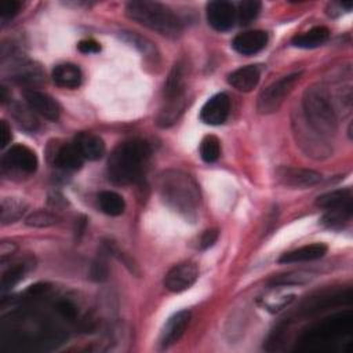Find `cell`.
Segmentation results:
<instances>
[{"instance_id": "d590c367", "label": "cell", "mask_w": 353, "mask_h": 353, "mask_svg": "<svg viewBox=\"0 0 353 353\" xmlns=\"http://www.w3.org/2000/svg\"><path fill=\"white\" fill-rule=\"evenodd\" d=\"M21 8V3L17 0H3L0 4V15L3 21L11 19L14 15L18 14Z\"/></svg>"}, {"instance_id": "e575fe53", "label": "cell", "mask_w": 353, "mask_h": 353, "mask_svg": "<svg viewBox=\"0 0 353 353\" xmlns=\"http://www.w3.org/2000/svg\"><path fill=\"white\" fill-rule=\"evenodd\" d=\"M109 274V269L105 263V261L102 258L97 259L92 265H91V270H90V277L95 281H105L108 279Z\"/></svg>"}, {"instance_id": "2e32d148", "label": "cell", "mask_w": 353, "mask_h": 353, "mask_svg": "<svg viewBox=\"0 0 353 353\" xmlns=\"http://www.w3.org/2000/svg\"><path fill=\"white\" fill-rule=\"evenodd\" d=\"M261 77V68L258 65H247L233 70L228 76V83L241 92L252 91Z\"/></svg>"}, {"instance_id": "4dcf8cb0", "label": "cell", "mask_w": 353, "mask_h": 353, "mask_svg": "<svg viewBox=\"0 0 353 353\" xmlns=\"http://www.w3.org/2000/svg\"><path fill=\"white\" fill-rule=\"evenodd\" d=\"M200 156L205 163H214L221 156V142L215 135H205L200 143Z\"/></svg>"}, {"instance_id": "6da1fadb", "label": "cell", "mask_w": 353, "mask_h": 353, "mask_svg": "<svg viewBox=\"0 0 353 353\" xmlns=\"http://www.w3.org/2000/svg\"><path fill=\"white\" fill-rule=\"evenodd\" d=\"M150 157V146L142 139L119 143L108 159V176L113 183L128 185L141 179Z\"/></svg>"}, {"instance_id": "7a4b0ae2", "label": "cell", "mask_w": 353, "mask_h": 353, "mask_svg": "<svg viewBox=\"0 0 353 353\" xmlns=\"http://www.w3.org/2000/svg\"><path fill=\"white\" fill-rule=\"evenodd\" d=\"M159 193L167 207L186 219H194L200 205L196 181L179 170H167L159 178Z\"/></svg>"}, {"instance_id": "277c9868", "label": "cell", "mask_w": 353, "mask_h": 353, "mask_svg": "<svg viewBox=\"0 0 353 353\" xmlns=\"http://www.w3.org/2000/svg\"><path fill=\"white\" fill-rule=\"evenodd\" d=\"M302 108L306 124L320 137L328 138L336 132L338 117L325 85L313 84L307 87L302 98Z\"/></svg>"}, {"instance_id": "8992f818", "label": "cell", "mask_w": 353, "mask_h": 353, "mask_svg": "<svg viewBox=\"0 0 353 353\" xmlns=\"http://www.w3.org/2000/svg\"><path fill=\"white\" fill-rule=\"evenodd\" d=\"M302 72H294L291 74L283 76L279 80L268 85L258 97L256 110L261 114H270L280 109L285 98L294 90L295 84L299 81Z\"/></svg>"}, {"instance_id": "484cf974", "label": "cell", "mask_w": 353, "mask_h": 353, "mask_svg": "<svg viewBox=\"0 0 353 353\" xmlns=\"http://www.w3.org/2000/svg\"><path fill=\"white\" fill-rule=\"evenodd\" d=\"M98 205L102 212L110 216L121 215L125 210L124 199L112 190H103L98 194Z\"/></svg>"}, {"instance_id": "1f68e13d", "label": "cell", "mask_w": 353, "mask_h": 353, "mask_svg": "<svg viewBox=\"0 0 353 353\" xmlns=\"http://www.w3.org/2000/svg\"><path fill=\"white\" fill-rule=\"evenodd\" d=\"M25 272H26V265L21 262L14 263L7 270H4L1 274V291L3 292L10 291L15 284H18L23 279Z\"/></svg>"}, {"instance_id": "e0dca14e", "label": "cell", "mask_w": 353, "mask_h": 353, "mask_svg": "<svg viewBox=\"0 0 353 353\" xmlns=\"http://www.w3.org/2000/svg\"><path fill=\"white\" fill-rule=\"evenodd\" d=\"M74 145L80 150L84 160H99L105 154V143L102 138L92 132H80L74 138Z\"/></svg>"}, {"instance_id": "5b68a950", "label": "cell", "mask_w": 353, "mask_h": 353, "mask_svg": "<svg viewBox=\"0 0 353 353\" xmlns=\"http://www.w3.org/2000/svg\"><path fill=\"white\" fill-rule=\"evenodd\" d=\"M353 328V314L352 312L336 313L327 319L320 320L319 323L313 324L309 330H306L302 336L301 342L303 343H325L332 342L338 338H343L349 335Z\"/></svg>"}, {"instance_id": "d6a6232c", "label": "cell", "mask_w": 353, "mask_h": 353, "mask_svg": "<svg viewBox=\"0 0 353 353\" xmlns=\"http://www.w3.org/2000/svg\"><path fill=\"white\" fill-rule=\"evenodd\" d=\"M59 216L47 210H37L26 216L25 223L30 228H48L58 223Z\"/></svg>"}, {"instance_id": "9c48e42d", "label": "cell", "mask_w": 353, "mask_h": 353, "mask_svg": "<svg viewBox=\"0 0 353 353\" xmlns=\"http://www.w3.org/2000/svg\"><path fill=\"white\" fill-rule=\"evenodd\" d=\"M276 178L284 186L294 189H306L317 185L321 181V174L309 168L280 167L276 171Z\"/></svg>"}, {"instance_id": "83f0119b", "label": "cell", "mask_w": 353, "mask_h": 353, "mask_svg": "<svg viewBox=\"0 0 353 353\" xmlns=\"http://www.w3.org/2000/svg\"><path fill=\"white\" fill-rule=\"evenodd\" d=\"M313 279V274L309 272H290L284 274L274 276L269 280L270 287H290V285H301L306 284Z\"/></svg>"}, {"instance_id": "f35d334b", "label": "cell", "mask_w": 353, "mask_h": 353, "mask_svg": "<svg viewBox=\"0 0 353 353\" xmlns=\"http://www.w3.org/2000/svg\"><path fill=\"white\" fill-rule=\"evenodd\" d=\"M11 141V128L6 120L0 121V148H6Z\"/></svg>"}, {"instance_id": "30bf717a", "label": "cell", "mask_w": 353, "mask_h": 353, "mask_svg": "<svg viewBox=\"0 0 353 353\" xmlns=\"http://www.w3.org/2000/svg\"><path fill=\"white\" fill-rule=\"evenodd\" d=\"M352 302V291L346 290V291H327V292H321L316 296H310L307 298L302 306H301V312L305 314H314L319 313L321 310L338 306V305H343V303H350Z\"/></svg>"}, {"instance_id": "44dd1931", "label": "cell", "mask_w": 353, "mask_h": 353, "mask_svg": "<svg viewBox=\"0 0 353 353\" xmlns=\"http://www.w3.org/2000/svg\"><path fill=\"white\" fill-rule=\"evenodd\" d=\"M185 77H186L185 65L182 62H176L172 66L164 84L165 99L185 97Z\"/></svg>"}, {"instance_id": "52a82bcc", "label": "cell", "mask_w": 353, "mask_h": 353, "mask_svg": "<svg viewBox=\"0 0 353 353\" xmlns=\"http://www.w3.org/2000/svg\"><path fill=\"white\" fill-rule=\"evenodd\" d=\"M199 277V268L194 262L185 261L174 265L164 276L163 284L170 292H182L190 288Z\"/></svg>"}, {"instance_id": "7402d4cb", "label": "cell", "mask_w": 353, "mask_h": 353, "mask_svg": "<svg viewBox=\"0 0 353 353\" xmlns=\"http://www.w3.org/2000/svg\"><path fill=\"white\" fill-rule=\"evenodd\" d=\"M330 37V30L325 26H314L307 32L292 37V44L299 48H316L324 44Z\"/></svg>"}, {"instance_id": "9a60e30c", "label": "cell", "mask_w": 353, "mask_h": 353, "mask_svg": "<svg viewBox=\"0 0 353 353\" xmlns=\"http://www.w3.org/2000/svg\"><path fill=\"white\" fill-rule=\"evenodd\" d=\"M268 44V33L263 30H247L237 34L232 46L233 48L243 55H252L263 50Z\"/></svg>"}, {"instance_id": "836d02e7", "label": "cell", "mask_w": 353, "mask_h": 353, "mask_svg": "<svg viewBox=\"0 0 353 353\" xmlns=\"http://www.w3.org/2000/svg\"><path fill=\"white\" fill-rule=\"evenodd\" d=\"M54 307L57 310V313L66 321H74L77 319L79 314V309L77 306L68 298H61L57 299L54 303Z\"/></svg>"}, {"instance_id": "7c38bea8", "label": "cell", "mask_w": 353, "mask_h": 353, "mask_svg": "<svg viewBox=\"0 0 353 353\" xmlns=\"http://www.w3.org/2000/svg\"><path fill=\"white\" fill-rule=\"evenodd\" d=\"M23 98L28 106L37 114L43 116L47 120L57 121L61 114V108L58 102L46 92L37 90H25Z\"/></svg>"}, {"instance_id": "603a6c76", "label": "cell", "mask_w": 353, "mask_h": 353, "mask_svg": "<svg viewBox=\"0 0 353 353\" xmlns=\"http://www.w3.org/2000/svg\"><path fill=\"white\" fill-rule=\"evenodd\" d=\"M186 108V98L179 97V98H172V99H165V105L160 110L157 116V125L165 128L172 125L179 116L183 113Z\"/></svg>"}, {"instance_id": "d6986e66", "label": "cell", "mask_w": 353, "mask_h": 353, "mask_svg": "<svg viewBox=\"0 0 353 353\" xmlns=\"http://www.w3.org/2000/svg\"><path fill=\"white\" fill-rule=\"evenodd\" d=\"M83 163H84V157L81 156L74 142L59 146L54 154V164L66 171H76L81 168Z\"/></svg>"}, {"instance_id": "d4e9b609", "label": "cell", "mask_w": 353, "mask_h": 353, "mask_svg": "<svg viewBox=\"0 0 353 353\" xmlns=\"http://www.w3.org/2000/svg\"><path fill=\"white\" fill-rule=\"evenodd\" d=\"M26 208H28V204L23 200H19L15 197H4L1 200V207H0L1 223L8 225L21 219Z\"/></svg>"}, {"instance_id": "ffe728a7", "label": "cell", "mask_w": 353, "mask_h": 353, "mask_svg": "<svg viewBox=\"0 0 353 353\" xmlns=\"http://www.w3.org/2000/svg\"><path fill=\"white\" fill-rule=\"evenodd\" d=\"M81 70L73 63L57 65L52 70V80L58 87L74 90L81 84Z\"/></svg>"}, {"instance_id": "5bb4252c", "label": "cell", "mask_w": 353, "mask_h": 353, "mask_svg": "<svg viewBox=\"0 0 353 353\" xmlns=\"http://www.w3.org/2000/svg\"><path fill=\"white\" fill-rule=\"evenodd\" d=\"M190 312L189 310H181L175 314H172L167 323L164 324L161 334H160V339L159 343L163 349L172 346L174 343H176L181 336L185 334L189 321H190Z\"/></svg>"}, {"instance_id": "f1b7e54d", "label": "cell", "mask_w": 353, "mask_h": 353, "mask_svg": "<svg viewBox=\"0 0 353 353\" xmlns=\"http://www.w3.org/2000/svg\"><path fill=\"white\" fill-rule=\"evenodd\" d=\"M12 116L15 119V121L28 131H34L37 128V119L34 117V112L29 108V106H23L21 103H14L12 109Z\"/></svg>"}, {"instance_id": "3957f363", "label": "cell", "mask_w": 353, "mask_h": 353, "mask_svg": "<svg viewBox=\"0 0 353 353\" xmlns=\"http://www.w3.org/2000/svg\"><path fill=\"white\" fill-rule=\"evenodd\" d=\"M125 15L137 23L170 39H176L183 32L182 21L172 12L171 8L157 1H130L125 6Z\"/></svg>"}, {"instance_id": "74e56055", "label": "cell", "mask_w": 353, "mask_h": 353, "mask_svg": "<svg viewBox=\"0 0 353 353\" xmlns=\"http://www.w3.org/2000/svg\"><path fill=\"white\" fill-rule=\"evenodd\" d=\"M77 48L80 52L83 54H95V52H99L101 51V46L92 40V39H85V40H81L79 44H77Z\"/></svg>"}, {"instance_id": "8fae6325", "label": "cell", "mask_w": 353, "mask_h": 353, "mask_svg": "<svg viewBox=\"0 0 353 353\" xmlns=\"http://www.w3.org/2000/svg\"><path fill=\"white\" fill-rule=\"evenodd\" d=\"M205 11L208 23L218 32L229 30L236 22V7L229 1H210Z\"/></svg>"}, {"instance_id": "ac0fdd59", "label": "cell", "mask_w": 353, "mask_h": 353, "mask_svg": "<svg viewBox=\"0 0 353 353\" xmlns=\"http://www.w3.org/2000/svg\"><path fill=\"white\" fill-rule=\"evenodd\" d=\"M327 254V245L323 243H314L309 245L299 247L296 250L284 252L280 258V263H296V262H309L323 258Z\"/></svg>"}, {"instance_id": "4fadbf2b", "label": "cell", "mask_w": 353, "mask_h": 353, "mask_svg": "<svg viewBox=\"0 0 353 353\" xmlns=\"http://www.w3.org/2000/svg\"><path fill=\"white\" fill-rule=\"evenodd\" d=\"M230 112V99L226 94L219 92L212 95L201 108L200 119L210 125L223 124Z\"/></svg>"}, {"instance_id": "cb8c5ba5", "label": "cell", "mask_w": 353, "mask_h": 353, "mask_svg": "<svg viewBox=\"0 0 353 353\" xmlns=\"http://www.w3.org/2000/svg\"><path fill=\"white\" fill-rule=\"evenodd\" d=\"M353 193L352 189H338L328 193H324L316 199V205L325 210L353 205Z\"/></svg>"}, {"instance_id": "f546056e", "label": "cell", "mask_w": 353, "mask_h": 353, "mask_svg": "<svg viewBox=\"0 0 353 353\" xmlns=\"http://www.w3.org/2000/svg\"><path fill=\"white\" fill-rule=\"evenodd\" d=\"M261 11V1L258 0H244L239 3L236 8V21H239L240 25H248L251 21H254Z\"/></svg>"}, {"instance_id": "4316f807", "label": "cell", "mask_w": 353, "mask_h": 353, "mask_svg": "<svg viewBox=\"0 0 353 353\" xmlns=\"http://www.w3.org/2000/svg\"><path fill=\"white\" fill-rule=\"evenodd\" d=\"M353 214V205H346V207H339V208H332L328 210V212L323 216L321 222L331 229H339L345 226Z\"/></svg>"}, {"instance_id": "ba28073f", "label": "cell", "mask_w": 353, "mask_h": 353, "mask_svg": "<svg viewBox=\"0 0 353 353\" xmlns=\"http://www.w3.org/2000/svg\"><path fill=\"white\" fill-rule=\"evenodd\" d=\"M3 170H15L25 174H33L37 168L39 160L36 153L25 146V145H14L11 146L1 159Z\"/></svg>"}, {"instance_id": "8d00e7d4", "label": "cell", "mask_w": 353, "mask_h": 353, "mask_svg": "<svg viewBox=\"0 0 353 353\" xmlns=\"http://www.w3.org/2000/svg\"><path fill=\"white\" fill-rule=\"evenodd\" d=\"M218 236H219V233H218L216 229H208V230H205V232L201 234V237H200V244H199L200 248H201V250H205V248L212 247L214 243L218 240Z\"/></svg>"}, {"instance_id": "ab89813d", "label": "cell", "mask_w": 353, "mask_h": 353, "mask_svg": "<svg viewBox=\"0 0 353 353\" xmlns=\"http://www.w3.org/2000/svg\"><path fill=\"white\" fill-rule=\"evenodd\" d=\"M0 91H1V102H6L7 101V88L4 85H1Z\"/></svg>"}]
</instances>
